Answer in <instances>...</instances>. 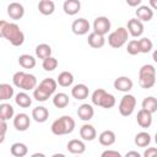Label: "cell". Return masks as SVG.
<instances>
[{"label":"cell","mask_w":157,"mask_h":157,"mask_svg":"<svg viewBox=\"0 0 157 157\" xmlns=\"http://www.w3.org/2000/svg\"><path fill=\"white\" fill-rule=\"evenodd\" d=\"M56 81L54 78H44L39 82L38 86L34 87L33 90V98L38 102H45L56 90Z\"/></svg>","instance_id":"cell-1"},{"label":"cell","mask_w":157,"mask_h":157,"mask_svg":"<svg viewBox=\"0 0 157 157\" xmlns=\"http://www.w3.org/2000/svg\"><path fill=\"white\" fill-rule=\"evenodd\" d=\"M50 129H52V132L58 136L71 134L75 129V120L70 115H63L59 119L53 121Z\"/></svg>","instance_id":"cell-2"},{"label":"cell","mask_w":157,"mask_h":157,"mask_svg":"<svg viewBox=\"0 0 157 157\" xmlns=\"http://www.w3.org/2000/svg\"><path fill=\"white\" fill-rule=\"evenodd\" d=\"M12 82L16 87L23 90V91H31L34 90L37 86V78L34 75L25 72V71H17L12 76Z\"/></svg>","instance_id":"cell-3"},{"label":"cell","mask_w":157,"mask_h":157,"mask_svg":"<svg viewBox=\"0 0 157 157\" xmlns=\"http://www.w3.org/2000/svg\"><path fill=\"white\" fill-rule=\"evenodd\" d=\"M156 83V69L153 65L151 64H146L144 66H141V69L139 70V85L145 88L148 90L151 87H153Z\"/></svg>","instance_id":"cell-4"},{"label":"cell","mask_w":157,"mask_h":157,"mask_svg":"<svg viewBox=\"0 0 157 157\" xmlns=\"http://www.w3.org/2000/svg\"><path fill=\"white\" fill-rule=\"evenodd\" d=\"M2 38L7 39L15 47H20L25 42V34L20 29L18 25H16V23H9L7 22V25L5 26V29H4Z\"/></svg>","instance_id":"cell-5"},{"label":"cell","mask_w":157,"mask_h":157,"mask_svg":"<svg viewBox=\"0 0 157 157\" xmlns=\"http://www.w3.org/2000/svg\"><path fill=\"white\" fill-rule=\"evenodd\" d=\"M91 101L94 105H98V107H102V108H105V109L113 108L115 105V97L113 94L105 92L103 88L94 90L93 93H92Z\"/></svg>","instance_id":"cell-6"},{"label":"cell","mask_w":157,"mask_h":157,"mask_svg":"<svg viewBox=\"0 0 157 157\" xmlns=\"http://www.w3.org/2000/svg\"><path fill=\"white\" fill-rule=\"evenodd\" d=\"M128 37H129L128 29L125 27H118L114 32H112L108 36V44L115 49L121 48L128 42Z\"/></svg>","instance_id":"cell-7"},{"label":"cell","mask_w":157,"mask_h":157,"mask_svg":"<svg viewBox=\"0 0 157 157\" xmlns=\"http://www.w3.org/2000/svg\"><path fill=\"white\" fill-rule=\"evenodd\" d=\"M136 107V98L132 94H125L121 97L120 103H119V113L123 117H129L134 113Z\"/></svg>","instance_id":"cell-8"},{"label":"cell","mask_w":157,"mask_h":157,"mask_svg":"<svg viewBox=\"0 0 157 157\" xmlns=\"http://www.w3.org/2000/svg\"><path fill=\"white\" fill-rule=\"evenodd\" d=\"M110 21L108 17L105 16H98L94 21H93V32L98 33V34H107L110 29Z\"/></svg>","instance_id":"cell-9"},{"label":"cell","mask_w":157,"mask_h":157,"mask_svg":"<svg viewBox=\"0 0 157 157\" xmlns=\"http://www.w3.org/2000/svg\"><path fill=\"white\" fill-rule=\"evenodd\" d=\"M71 29H72V32H74L75 34H77V36H83V34L88 33V31H90V22H88L86 18H83V17L77 18V20H75V21L72 22Z\"/></svg>","instance_id":"cell-10"},{"label":"cell","mask_w":157,"mask_h":157,"mask_svg":"<svg viewBox=\"0 0 157 157\" xmlns=\"http://www.w3.org/2000/svg\"><path fill=\"white\" fill-rule=\"evenodd\" d=\"M29 124H31V120L26 113H18L13 118V126L18 131H26L29 128Z\"/></svg>","instance_id":"cell-11"},{"label":"cell","mask_w":157,"mask_h":157,"mask_svg":"<svg viewBox=\"0 0 157 157\" xmlns=\"http://www.w3.org/2000/svg\"><path fill=\"white\" fill-rule=\"evenodd\" d=\"M128 33H130L132 37H140L144 33V25L142 21L137 18H130L128 21Z\"/></svg>","instance_id":"cell-12"},{"label":"cell","mask_w":157,"mask_h":157,"mask_svg":"<svg viewBox=\"0 0 157 157\" xmlns=\"http://www.w3.org/2000/svg\"><path fill=\"white\" fill-rule=\"evenodd\" d=\"M136 121L144 129L150 128L152 124V113H150L146 109H140L137 112V115H136Z\"/></svg>","instance_id":"cell-13"},{"label":"cell","mask_w":157,"mask_h":157,"mask_svg":"<svg viewBox=\"0 0 157 157\" xmlns=\"http://www.w3.org/2000/svg\"><path fill=\"white\" fill-rule=\"evenodd\" d=\"M7 15L12 20H20L25 15V7L20 2H11L7 6Z\"/></svg>","instance_id":"cell-14"},{"label":"cell","mask_w":157,"mask_h":157,"mask_svg":"<svg viewBox=\"0 0 157 157\" xmlns=\"http://www.w3.org/2000/svg\"><path fill=\"white\" fill-rule=\"evenodd\" d=\"M132 81L131 78H129L128 76H120L118 78H115L114 81V88L120 91V92H125L128 93L131 88H132Z\"/></svg>","instance_id":"cell-15"},{"label":"cell","mask_w":157,"mask_h":157,"mask_svg":"<svg viewBox=\"0 0 157 157\" xmlns=\"http://www.w3.org/2000/svg\"><path fill=\"white\" fill-rule=\"evenodd\" d=\"M88 93H90V90L85 83H77L71 88V94L77 101L86 99L88 97Z\"/></svg>","instance_id":"cell-16"},{"label":"cell","mask_w":157,"mask_h":157,"mask_svg":"<svg viewBox=\"0 0 157 157\" xmlns=\"http://www.w3.org/2000/svg\"><path fill=\"white\" fill-rule=\"evenodd\" d=\"M77 115H78V118H80L81 120L88 121V120H91V119L93 118V115H94V109H93V107H92L91 104L83 103V104H81V105L78 107V109H77Z\"/></svg>","instance_id":"cell-17"},{"label":"cell","mask_w":157,"mask_h":157,"mask_svg":"<svg viewBox=\"0 0 157 157\" xmlns=\"http://www.w3.org/2000/svg\"><path fill=\"white\" fill-rule=\"evenodd\" d=\"M80 136L85 141H93L97 136V131L93 125L91 124H85L80 128Z\"/></svg>","instance_id":"cell-18"},{"label":"cell","mask_w":157,"mask_h":157,"mask_svg":"<svg viewBox=\"0 0 157 157\" xmlns=\"http://www.w3.org/2000/svg\"><path fill=\"white\" fill-rule=\"evenodd\" d=\"M67 151L70 153H74V155H81L86 151V145L83 141L81 140H77V139H72L67 142V146H66Z\"/></svg>","instance_id":"cell-19"},{"label":"cell","mask_w":157,"mask_h":157,"mask_svg":"<svg viewBox=\"0 0 157 157\" xmlns=\"http://www.w3.org/2000/svg\"><path fill=\"white\" fill-rule=\"evenodd\" d=\"M63 10L66 15L74 16L81 10V2L80 0H65L63 5Z\"/></svg>","instance_id":"cell-20"},{"label":"cell","mask_w":157,"mask_h":157,"mask_svg":"<svg viewBox=\"0 0 157 157\" xmlns=\"http://www.w3.org/2000/svg\"><path fill=\"white\" fill-rule=\"evenodd\" d=\"M135 13H136L137 20L145 21V22L151 21L152 17H153V10H152L150 6H145V5L137 6V10L135 11Z\"/></svg>","instance_id":"cell-21"},{"label":"cell","mask_w":157,"mask_h":157,"mask_svg":"<svg viewBox=\"0 0 157 157\" xmlns=\"http://www.w3.org/2000/svg\"><path fill=\"white\" fill-rule=\"evenodd\" d=\"M87 43L90 47L94 48V49H98V48H102L105 43V38L104 36L102 34H98L96 32H92L88 34V38H87Z\"/></svg>","instance_id":"cell-22"},{"label":"cell","mask_w":157,"mask_h":157,"mask_svg":"<svg viewBox=\"0 0 157 157\" xmlns=\"http://www.w3.org/2000/svg\"><path fill=\"white\" fill-rule=\"evenodd\" d=\"M32 118L37 121V123H44L47 121V119L49 118V112L45 107H36L32 110Z\"/></svg>","instance_id":"cell-23"},{"label":"cell","mask_w":157,"mask_h":157,"mask_svg":"<svg viewBox=\"0 0 157 157\" xmlns=\"http://www.w3.org/2000/svg\"><path fill=\"white\" fill-rule=\"evenodd\" d=\"M98 141L102 146H112L115 142V134L112 130H104L99 134Z\"/></svg>","instance_id":"cell-24"},{"label":"cell","mask_w":157,"mask_h":157,"mask_svg":"<svg viewBox=\"0 0 157 157\" xmlns=\"http://www.w3.org/2000/svg\"><path fill=\"white\" fill-rule=\"evenodd\" d=\"M38 10L42 15L44 16H49L54 12L55 10V4L52 0H40L38 4Z\"/></svg>","instance_id":"cell-25"},{"label":"cell","mask_w":157,"mask_h":157,"mask_svg":"<svg viewBox=\"0 0 157 157\" xmlns=\"http://www.w3.org/2000/svg\"><path fill=\"white\" fill-rule=\"evenodd\" d=\"M10 152L13 157H25L28 153V147L22 142H15L11 145Z\"/></svg>","instance_id":"cell-26"},{"label":"cell","mask_w":157,"mask_h":157,"mask_svg":"<svg viewBox=\"0 0 157 157\" xmlns=\"http://www.w3.org/2000/svg\"><path fill=\"white\" fill-rule=\"evenodd\" d=\"M72 82H74V75L69 71L60 72L58 78H56V83L60 85L61 87H69L72 85Z\"/></svg>","instance_id":"cell-27"},{"label":"cell","mask_w":157,"mask_h":157,"mask_svg":"<svg viewBox=\"0 0 157 157\" xmlns=\"http://www.w3.org/2000/svg\"><path fill=\"white\" fill-rule=\"evenodd\" d=\"M135 145L139 146V147H147L150 144H151V135L146 131H141V132H137L135 135Z\"/></svg>","instance_id":"cell-28"},{"label":"cell","mask_w":157,"mask_h":157,"mask_svg":"<svg viewBox=\"0 0 157 157\" xmlns=\"http://www.w3.org/2000/svg\"><path fill=\"white\" fill-rule=\"evenodd\" d=\"M53 104L56 108H65L69 105V96L64 92L55 93L53 97Z\"/></svg>","instance_id":"cell-29"},{"label":"cell","mask_w":157,"mask_h":157,"mask_svg":"<svg viewBox=\"0 0 157 157\" xmlns=\"http://www.w3.org/2000/svg\"><path fill=\"white\" fill-rule=\"evenodd\" d=\"M15 102L21 108H28L32 104V99H31L29 94H27L26 92H18L15 97Z\"/></svg>","instance_id":"cell-30"},{"label":"cell","mask_w":157,"mask_h":157,"mask_svg":"<svg viewBox=\"0 0 157 157\" xmlns=\"http://www.w3.org/2000/svg\"><path fill=\"white\" fill-rule=\"evenodd\" d=\"M18 64L23 69H33L36 66V59L29 54H22L18 56Z\"/></svg>","instance_id":"cell-31"},{"label":"cell","mask_w":157,"mask_h":157,"mask_svg":"<svg viewBox=\"0 0 157 157\" xmlns=\"http://www.w3.org/2000/svg\"><path fill=\"white\" fill-rule=\"evenodd\" d=\"M13 114H15V110H13V107L9 103H2L0 104V118L4 119V120H10L11 118H13Z\"/></svg>","instance_id":"cell-32"},{"label":"cell","mask_w":157,"mask_h":157,"mask_svg":"<svg viewBox=\"0 0 157 157\" xmlns=\"http://www.w3.org/2000/svg\"><path fill=\"white\" fill-rule=\"evenodd\" d=\"M52 55V48L50 45L45 44V43H42V44H38L36 47V56L39 58V59H45L48 56Z\"/></svg>","instance_id":"cell-33"},{"label":"cell","mask_w":157,"mask_h":157,"mask_svg":"<svg viewBox=\"0 0 157 157\" xmlns=\"http://www.w3.org/2000/svg\"><path fill=\"white\" fill-rule=\"evenodd\" d=\"M13 96V87L9 83H0V101H7Z\"/></svg>","instance_id":"cell-34"},{"label":"cell","mask_w":157,"mask_h":157,"mask_svg":"<svg viewBox=\"0 0 157 157\" xmlns=\"http://www.w3.org/2000/svg\"><path fill=\"white\" fill-rule=\"evenodd\" d=\"M142 109H146V110H148L152 114L156 113L157 112V99L155 97H152V96L144 98V101H142Z\"/></svg>","instance_id":"cell-35"},{"label":"cell","mask_w":157,"mask_h":157,"mask_svg":"<svg viewBox=\"0 0 157 157\" xmlns=\"http://www.w3.org/2000/svg\"><path fill=\"white\" fill-rule=\"evenodd\" d=\"M137 42H139V49H140V53L147 54V53H150V52L152 50L153 44H152V42H151L150 38H146V37H145V38L139 39Z\"/></svg>","instance_id":"cell-36"},{"label":"cell","mask_w":157,"mask_h":157,"mask_svg":"<svg viewBox=\"0 0 157 157\" xmlns=\"http://www.w3.org/2000/svg\"><path fill=\"white\" fill-rule=\"evenodd\" d=\"M42 66L45 71H53L58 67V60L55 58H53L52 55L43 59V63H42Z\"/></svg>","instance_id":"cell-37"},{"label":"cell","mask_w":157,"mask_h":157,"mask_svg":"<svg viewBox=\"0 0 157 157\" xmlns=\"http://www.w3.org/2000/svg\"><path fill=\"white\" fill-rule=\"evenodd\" d=\"M126 52L130 54V55H136L140 53V49H139V42L137 39H132L128 43V47H126Z\"/></svg>","instance_id":"cell-38"},{"label":"cell","mask_w":157,"mask_h":157,"mask_svg":"<svg viewBox=\"0 0 157 157\" xmlns=\"http://www.w3.org/2000/svg\"><path fill=\"white\" fill-rule=\"evenodd\" d=\"M101 156H102V157H120L121 155H120V152H118V151L107 150V151L102 152V155H101Z\"/></svg>","instance_id":"cell-39"},{"label":"cell","mask_w":157,"mask_h":157,"mask_svg":"<svg viewBox=\"0 0 157 157\" xmlns=\"http://www.w3.org/2000/svg\"><path fill=\"white\" fill-rule=\"evenodd\" d=\"M157 155V148L156 147H148L145 152H144V157H152Z\"/></svg>","instance_id":"cell-40"},{"label":"cell","mask_w":157,"mask_h":157,"mask_svg":"<svg viewBox=\"0 0 157 157\" xmlns=\"http://www.w3.org/2000/svg\"><path fill=\"white\" fill-rule=\"evenodd\" d=\"M7 131V124H6V120L1 119L0 118V135H5Z\"/></svg>","instance_id":"cell-41"},{"label":"cell","mask_w":157,"mask_h":157,"mask_svg":"<svg viewBox=\"0 0 157 157\" xmlns=\"http://www.w3.org/2000/svg\"><path fill=\"white\" fill-rule=\"evenodd\" d=\"M141 1L142 0H126V4L129 6H131V7H136V6H139L141 4Z\"/></svg>","instance_id":"cell-42"},{"label":"cell","mask_w":157,"mask_h":157,"mask_svg":"<svg viewBox=\"0 0 157 157\" xmlns=\"http://www.w3.org/2000/svg\"><path fill=\"white\" fill-rule=\"evenodd\" d=\"M6 25H7L6 21L0 20V38H2V36H4V29H5V26Z\"/></svg>","instance_id":"cell-43"},{"label":"cell","mask_w":157,"mask_h":157,"mask_svg":"<svg viewBox=\"0 0 157 157\" xmlns=\"http://www.w3.org/2000/svg\"><path fill=\"white\" fill-rule=\"evenodd\" d=\"M126 157H140V153L139 152H136V151H129V152H126V155H125Z\"/></svg>","instance_id":"cell-44"},{"label":"cell","mask_w":157,"mask_h":157,"mask_svg":"<svg viewBox=\"0 0 157 157\" xmlns=\"http://www.w3.org/2000/svg\"><path fill=\"white\" fill-rule=\"evenodd\" d=\"M150 5H151L152 10H156L157 9V0H150Z\"/></svg>","instance_id":"cell-45"},{"label":"cell","mask_w":157,"mask_h":157,"mask_svg":"<svg viewBox=\"0 0 157 157\" xmlns=\"http://www.w3.org/2000/svg\"><path fill=\"white\" fill-rule=\"evenodd\" d=\"M5 141V135H0V144H2Z\"/></svg>","instance_id":"cell-46"},{"label":"cell","mask_w":157,"mask_h":157,"mask_svg":"<svg viewBox=\"0 0 157 157\" xmlns=\"http://www.w3.org/2000/svg\"><path fill=\"white\" fill-rule=\"evenodd\" d=\"M33 157H37V156H40V157H44V155L43 153H34V155H32Z\"/></svg>","instance_id":"cell-47"}]
</instances>
